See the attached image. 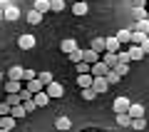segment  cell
Instances as JSON below:
<instances>
[{"mask_svg":"<svg viewBox=\"0 0 149 132\" xmlns=\"http://www.w3.org/2000/svg\"><path fill=\"white\" fill-rule=\"evenodd\" d=\"M134 15H137V20H147V18H149V13L144 10V8H139V10H134Z\"/></svg>","mask_w":149,"mask_h":132,"instance_id":"39","label":"cell"},{"mask_svg":"<svg viewBox=\"0 0 149 132\" xmlns=\"http://www.w3.org/2000/svg\"><path fill=\"white\" fill-rule=\"evenodd\" d=\"M35 10L37 13H52V3H50V0H35Z\"/></svg>","mask_w":149,"mask_h":132,"instance_id":"14","label":"cell"},{"mask_svg":"<svg viewBox=\"0 0 149 132\" xmlns=\"http://www.w3.org/2000/svg\"><path fill=\"white\" fill-rule=\"evenodd\" d=\"M50 100H52V97L47 95V90H42V92H37V95H35V102H37V107H45Z\"/></svg>","mask_w":149,"mask_h":132,"instance_id":"21","label":"cell"},{"mask_svg":"<svg viewBox=\"0 0 149 132\" xmlns=\"http://www.w3.org/2000/svg\"><path fill=\"white\" fill-rule=\"evenodd\" d=\"M90 48L95 50V53L104 55V53H107V37H104V35H97V37H92V42H90Z\"/></svg>","mask_w":149,"mask_h":132,"instance_id":"2","label":"cell"},{"mask_svg":"<svg viewBox=\"0 0 149 132\" xmlns=\"http://www.w3.org/2000/svg\"><path fill=\"white\" fill-rule=\"evenodd\" d=\"M70 60H72L74 65H77V62H82V50H77V53H72V55H70Z\"/></svg>","mask_w":149,"mask_h":132,"instance_id":"41","label":"cell"},{"mask_svg":"<svg viewBox=\"0 0 149 132\" xmlns=\"http://www.w3.org/2000/svg\"><path fill=\"white\" fill-rule=\"evenodd\" d=\"M3 18H5V20H10V22H15L17 18H20V10H17L15 5H8L5 10H3Z\"/></svg>","mask_w":149,"mask_h":132,"instance_id":"12","label":"cell"},{"mask_svg":"<svg viewBox=\"0 0 149 132\" xmlns=\"http://www.w3.org/2000/svg\"><path fill=\"white\" fill-rule=\"evenodd\" d=\"M114 72H119V75H122V77H124V75L129 72V65H124V62H119L117 67H114Z\"/></svg>","mask_w":149,"mask_h":132,"instance_id":"38","label":"cell"},{"mask_svg":"<svg viewBox=\"0 0 149 132\" xmlns=\"http://www.w3.org/2000/svg\"><path fill=\"white\" fill-rule=\"evenodd\" d=\"M100 60H102V55L95 53L92 48H85V50H82V62H87V65H97Z\"/></svg>","mask_w":149,"mask_h":132,"instance_id":"3","label":"cell"},{"mask_svg":"<svg viewBox=\"0 0 149 132\" xmlns=\"http://www.w3.org/2000/svg\"><path fill=\"white\" fill-rule=\"evenodd\" d=\"M25 20L30 22V25H40V22H42V13H37L35 8H32V10L27 13V15H25Z\"/></svg>","mask_w":149,"mask_h":132,"instance_id":"15","label":"cell"},{"mask_svg":"<svg viewBox=\"0 0 149 132\" xmlns=\"http://www.w3.org/2000/svg\"><path fill=\"white\" fill-rule=\"evenodd\" d=\"M55 127H57V130H70L72 122H70L67 117H57V120H55Z\"/></svg>","mask_w":149,"mask_h":132,"instance_id":"27","label":"cell"},{"mask_svg":"<svg viewBox=\"0 0 149 132\" xmlns=\"http://www.w3.org/2000/svg\"><path fill=\"white\" fill-rule=\"evenodd\" d=\"M77 85H80L82 90L92 87V85H95V75H77Z\"/></svg>","mask_w":149,"mask_h":132,"instance_id":"13","label":"cell"},{"mask_svg":"<svg viewBox=\"0 0 149 132\" xmlns=\"http://www.w3.org/2000/svg\"><path fill=\"white\" fill-rule=\"evenodd\" d=\"M0 132H10V130H0Z\"/></svg>","mask_w":149,"mask_h":132,"instance_id":"44","label":"cell"},{"mask_svg":"<svg viewBox=\"0 0 149 132\" xmlns=\"http://www.w3.org/2000/svg\"><path fill=\"white\" fill-rule=\"evenodd\" d=\"M119 80H122V75H119V72H114V70H112V72L107 75V82H109V85H117Z\"/></svg>","mask_w":149,"mask_h":132,"instance_id":"33","label":"cell"},{"mask_svg":"<svg viewBox=\"0 0 149 132\" xmlns=\"http://www.w3.org/2000/svg\"><path fill=\"white\" fill-rule=\"evenodd\" d=\"M95 97H97V92L92 90V87H87V90H82V100H87V102H90V100H95Z\"/></svg>","mask_w":149,"mask_h":132,"instance_id":"34","label":"cell"},{"mask_svg":"<svg viewBox=\"0 0 149 132\" xmlns=\"http://www.w3.org/2000/svg\"><path fill=\"white\" fill-rule=\"evenodd\" d=\"M132 127H134V130H144V127H147V120H144V117H139V120L132 122Z\"/></svg>","mask_w":149,"mask_h":132,"instance_id":"37","label":"cell"},{"mask_svg":"<svg viewBox=\"0 0 149 132\" xmlns=\"http://www.w3.org/2000/svg\"><path fill=\"white\" fill-rule=\"evenodd\" d=\"M60 50H62V55H72V53H77V40H72V37H67V40H62L60 42Z\"/></svg>","mask_w":149,"mask_h":132,"instance_id":"5","label":"cell"},{"mask_svg":"<svg viewBox=\"0 0 149 132\" xmlns=\"http://www.w3.org/2000/svg\"><path fill=\"white\" fill-rule=\"evenodd\" d=\"M142 50H144V53L149 55V40H147V42H144V45H142Z\"/></svg>","mask_w":149,"mask_h":132,"instance_id":"42","label":"cell"},{"mask_svg":"<svg viewBox=\"0 0 149 132\" xmlns=\"http://www.w3.org/2000/svg\"><path fill=\"white\" fill-rule=\"evenodd\" d=\"M87 10H90L87 3H74V5H72V13H74V15H87Z\"/></svg>","mask_w":149,"mask_h":132,"instance_id":"26","label":"cell"},{"mask_svg":"<svg viewBox=\"0 0 149 132\" xmlns=\"http://www.w3.org/2000/svg\"><path fill=\"white\" fill-rule=\"evenodd\" d=\"M92 90H95L97 95H104V92L109 90V82H107V77H95V85H92Z\"/></svg>","mask_w":149,"mask_h":132,"instance_id":"8","label":"cell"},{"mask_svg":"<svg viewBox=\"0 0 149 132\" xmlns=\"http://www.w3.org/2000/svg\"><path fill=\"white\" fill-rule=\"evenodd\" d=\"M3 80H5V75H3V72H0V82H3Z\"/></svg>","mask_w":149,"mask_h":132,"instance_id":"43","label":"cell"},{"mask_svg":"<svg viewBox=\"0 0 149 132\" xmlns=\"http://www.w3.org/2000/svg\"><path fill=\"white\" fill-rule=\"evenodd\" d=\"M27 90H30L32 95H37V92H42V90H45V85L40 82V77H37V80H32V82H27Z\"/></svg>","mask_w":149,"mask_h":132,"instance_id":"23","label":"cell"},{"mask_svg":"<svg viewBox=\"0 0 149 132\" xmlns=\"http://www.w3.org/2000/svg\"><path fill=\"white\" fill-rule=\"evenodd\" d=\"M25 110H27V115L35 112V110H37V102H35V100H27V102H25Z\"/></svg>","mask_w":149,"mask_h":132,"instance_id":"40","label":"cell"},{"mask_svg":"<svg viewBox=\"0 0 149 132\" xmlns=\"http://www.w3.org/2000/svg\"><path fill=\"white\" fill-rule=\"evenodd\" d=\"M149 40V35H144V32H137V30H132V45H139L142 48L144 42Z\"/></svg>","mask_w":149,"mask_h":132,"instance_id":"20","label":"cell"},{"mask_svg":"<svg viewBox=\"0 0 149 132\" xmlns=\"http://www.w3.org/2000/svg\"><path fill=\"white\" fill-rule=\"evenodd\" d=\"M132 30H137V32H144V35H149V18H147V20H137V25H134Z\"/></svg>","mask_w":149,"mask_h":132,"instance_id":"25","label":"cell"},{"mask_svg":"<svg viewBox=\"0 0 149 132\" xmlns=\"http://www.w3.org/2000/svg\"><path fill=\"white\" fill-rule=\"evenodd\" d=\"M129 115H132L134 120L144 117V115H147V112H144V105H137V102H132V107H129Z\"/></svg>","mask_w":149,"mask_h":132,"instance_id":"19","label":"cell"},{"mask_svg":"<svg viewBox=\"0 0 149 132\" xmlns=\"http://www.w3.org/2000/svg\"><path fill=\"white\" fill-rule=\"evenodd\" d=\"M102 60H104V62L109 65L112 70H114V67L119 65V55H117V53H104V55H102Z\"/></svg>","mask_w":149,"mask_h":132,"instance_id":"17","label":"cell"},{"mask_svg":"<svg viewBox=\"0 0 149 132\" xmlns=\"http://www.w3.org/2000/svg\"><path fill=\"white\" fill-rule=\"evenodd\" d=\"M37 77H40V82H42L45 87H47L50 82H55V77H52V72H40V75H37Z\"/></svg>","mask_w":149,"mask_h":132,"instance_id":"30","label":"cell"},{"mask_svg":"<svg viewBox=\"0 0 149 132\" xmlns=\"http://www.w3.org/2000/svg\"><path fill=\"white\" fill-rule=\"evenodd\" d=\"M22 75H25V67H20V65H15V67L8 70V80H17V82H22Z\"/></svg>","mask_w":149,"mask_h":132,"instance_id":"11","label":"cell"},{"mask_svg":"<svg viewBox=\"0 0 149 132\" xmlns=\"http://www.w3.org/2000/svg\"><path fill=\"white\" fill-rule=\"evenodd\" d=\"M17 45H20V50H32L35 48V35H20Z\"/></svg>","mask_w":149,"mask_h":132,"instance_id":"9","label":"cell"},{"mask_svg":"<svg viewBox=\"0 0 149 132\" xmlns=\"http://www.w3.org/2000/svg\"><path fill=\"white\" fill-rule=\"evenodd\" d=\"M15 117H13V115H5V117H0V130H10L13 132V127H15Z\"/></svg>","mask_w":149,"mask_h":132,"instance_id":"16","label":"cell"},{"mask_svg":"<svg viewBox=\"0 0 149 132\" xmlns=\"http://www.w3.org/2000/svg\"><path fill=\"white\" fill-rule=\"evenodd\" d=\"M129 107H132V102H129L124 95H119L117 100L112 102V110L117 112V115H127V112H129Z\"/></svg>","mask_w":149,"mask_h":132,"instance_id":"1","label":"cell"},{"mask_svg":"<svg viewBox=\"0 0 149 132\" xmlns=\"http://www.w3.org/2000/svg\"><path fill=\"white\" fill-rule=\"evenodd\" d=\"M127 50H129V55H132V62H137V60H142L144 55H147V53H144L142 48H139V45H129Z\"/></svg>","mask_w":149,"mask_h":132,"instance_id":"18","label":"cell"},{"mask_svg":"<svg viewBox=\"0 0 149 132\" xmlns=\"http://www.w3.org/2000/svg\"><path fill=\"white\" fill-rule=\"evenodd\" d=\"M5 102H8L10 107H17V105H22V95H8Z\"/></svg>","mask_w":149,"mask_h":132,"instance_id":"28","label":"cell"},{"mask_svg":"<svg viewBox=\"0 0 149 132\" xmlns=\"http://www.w3.org/2000/svg\"><path fill=\"white\" fill-rule=\"evenodd\" d=\"M117 40L122 45H132V30H119L117 32Z\"/></svg>","mask_w":149,"mask_h":132,"instance_id":"22","label":"cell"},{"mask_svg":"<svg viewBox=\"0 0 149 132\" xmlns=\"http://www.w3.org/2000/svg\"><path fill=\"white\" fill-rule=\"evenodd\" d=\"M52 3V13H62L65 10V0H50Z\"/></svg>","mask_w":149,"mask_h":132,"instance_id":"35","label":"cell"},{"mask_svg":"<svg viewBox=\"0 0 149 132\" xmlns=\"http://www.w3.org/2000/svg\"><path fill=\"white\" fill-rule=\"evenodd\" d=\"M122 50V42L117 40V35H109L107 37V53H119Z\"/></svg>","mask_w":149,"mask_h":132,"instance_id":"10","label":"cell"},{"mask_svg":"<svg viewBox=\"0 0 149 132\" xmlns=\"http://www.w3.org/2000/svg\"><path fill=\"white\" fill-rule=\"evenodd\" d=\"M109 72H112V67L104 62V60H100L97 65H92V75H95V77H107Z\"/></svg>","mask_w":149,"mask_h":132,"instance_id":"4","label":"cell"},{"mask_svg":"<svg viewBox=\"0 0 149 132\" xmlns=\"http://www.w3.org/2000/svg\"><path fill=\"white\" fill-rule=\"evenodd\" d=\"M37 75H40V72H35V70H25V75H22V82H32V80H37Z\"/></svg>","mask_w":149,"mask_h":132,"instance_id":"32","label":"cell"},{"mask_svg":"<svg viewBox=\"0 0 149 132\" xmlns=\"http://www.w3.org/2000/svg\"><path fill=\"white\" fill-rule=\"evenodd\" d=\"M25 115H27L25 102H22V105H17V107H13V117H15V120H20V117H25Z\"/></svg>","mask_w":149,"mask_h":132,"instance_id":"29","label":"cell"},{"mask_svg":"<svg viewBox=\"0 0 149 132\" xmlns=\"http://www.w3.org/2000/svg\"><path fill=\"white\" fill-rule=\"evenodd\" d=\"M119 62H124V65H129V62H132V55H129V50H119Z\"/></svg>","mask_w":149,"mask_h":132,"instance_id":"31","label":"cell"},{"mask_svg":"<svg viewBox=\"0 0 149 132\" xmlns=\"http://www.w3.org/2000/svg\"><path fill=\"white\" fill-rule=\"evenodd\" d=\"M5 115H13V107L8 102H0V117H5Z\"/></svg>","mask_w":149,"mask_h":132,"instance_id":"36","label":"cell"},{"mask_svg":"<svg viewBox=\"0 0 149 132\" xmlns=\"http://www.w3.org/2000/svg\"><path fill=\"white\" fill-rule=\"evenodd\" d=\"M45 90H47V95L52 97V100H60V97L65 95V87H62L60 82H50L47 87H45Z\"/></svg>","mask_w":149,"mask_h":132,"instance_id":"6","label":"cell"},{"mask_svg":"<svg viewBox=\"0 0 149 132\" xmlns=\"http://www.w3.org/2000/svg\"><path fill=\"white\" fill-rule=\"evenodd\" d=\"M114 120H117V125H122V127H132L134 117H132V115H129V112H127V115H117V117H114Z\"/></svg>","mask_w":149,"mask_h":132,"instance_id":"24","label":"cell"},{"mask_svg":"<svg viewBox=\"0 0 149 132\" xmlns=\"http://www.w3.org/2000/svg\"><path fill=\"white\" fill-rule=\"evenodd\" d=\"M22 90H25L22 82H17V80H5V92L8 95H20Z\"/></svg>","mask_w":149,"mask_h":132,"instance_id":"7","label":"cell"}]
</instances>
